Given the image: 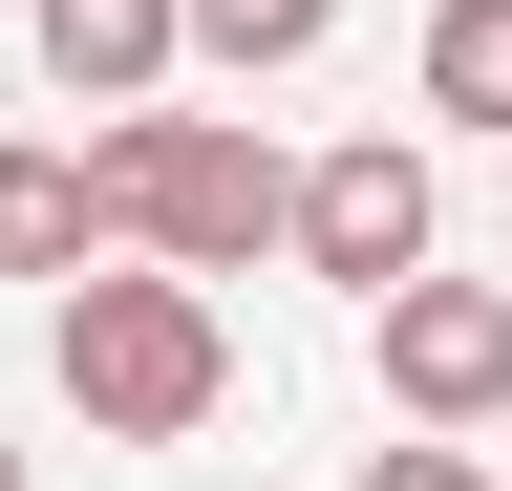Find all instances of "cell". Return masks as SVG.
Listing matches in <instances>:
<instances>
[{"mask_svg": "<svg viewBox=\"0 0 512 491\" xmlns=\"http://www.w3.org/2000/svg\"><path fill=\"white\" fill-rule=\"evenodd\" d=\"M86 171H107V235H128V257H171V278H256V257L299 235V171L256 150L235 107H128Z\"/></svg>", "mask_w": 512, "mask_h": 491, "instance_id": "6da1fadb", "label": "cell"}, {"mask_svg": "<svg viewBox=\"0 0 512 491\" xmlns=\"http://www.w3.org/2000/svg\"><path fill=\"white\" fill-rule=\"evenodd\" d=\"M64 406H86L107 427V449H192V427H214L235 406V321H214V278H64Z\"/></svg>", "mask_w": 512, "mask_h": 491, "instance_id": "7a4b0ae2", "label": "cell"}, {"mask_svg": "<svg viewBox=\"0 0 512 491\" xmlns=\"http://www.w3.org/2000/svg\"><path fill=\"white\" fill-rule=\"evenodd\" d=\"M363 363L406 427H491L512 406V278H384L363 299Z\"/></svg>", "mask_w": 512, "mask_h": 491, "instance_id": "3957f363", "label": "cell"}, {"mask_svg": "<svg viewBox=\"0 0 512 491\" xmlns=\"http://www.w3.org/2000/svg\"><path fill=\"white\" fill-rule=\"evenodd\" d=\"M278 257H320L342 299L427 278V129H363V150H320V171H299V235H278Z\"/></svg>", "mask_w": 512, "mask_h": 491, "instance_id": "277c9868", "label": "cell"}, {"mask_svg": "<svg viewBox=\"0 0 512 491\" xmlns=\"http://www.w3.org/2000/svg\"><path fill=\"white\" fill-rule=\"evenodd\" d=\"M86 257H107V171L0 129V278H86Z\"/></svg>", "mask_w": 512, "mask_h": 491, "instance_id": "5b68a950", "label": "cell"}, {"mask_svg": "<svg viewBox=\"0 0 512 491\" xmlns=\"http://www.w3.org/2000/svg\"><path fill=\"white\" fill-rule=\"evenodd\" d=\"M192 65V0H43V86H86V107H150Z\"/></svg>", "mask_w": 512, "mask_h": 491, "instance_id": "8992f818", "label": "cell"}, {"mask_svg": "<svg viewBox=\"0 0 512 491\" xmlns=\"http://www.w3.org/2000/svg\"><path fill=\"white\" fill-rule=\"evenodd\" d=\"M427 107L512 150V0H427Z\"/></svg>", "mask_w": 512, "mask_h": 491, "instance_id": "52a82bcc", "label": "cell"}, {"mask_svg": "<svg viewBox=\"0 0 512 491\" xmlns=\"http://www.w3.org/2000/svg\"><path fill=\"white\" fill-rule=\"evenodd\" d=\"M320 43H342V0H192V65H320Z\"/></svg>", "mask_w": 512, "mask_h": 491, "instance_id": "ba28073f", "label": "cell"}, {"mask_svg": "<svg viewBox=\"0 0 512 491\" xmlns=\"http://www.w3.org/2000/svg\"><path fill=\"white\" fill-rule=\"evenodd\" d=\"M363 491H491V470H470V427H406V449H384Z\"/></svg>", "mask_w": 512, "mask_h": 491, "instance_id": "9c48e42d", "label": "cell"}, {"mask_svg": "<svg viewBox=\"0 0 512 491\" xmlns=\"http://www.w3.org/2000/svg\"><path fill=\"white\" fill-rule=\"evenodd\" d=\"M0 491H43V470H22V449H0Z\"/></svg>", "mask_w": 512, "mask_h": 491, "instance_id": "30bf717a", "label": "cell"}, {"mask_svg": "<svg viewBox=\"0 0 512 491\" xmlns=\"http://www.w3.org/2000/svg\"><path fill=\"white\" fill-rule=\"evenodd\" d=\"M491 491H512V470H491Z\"/></svg>", "mask_w": 512, "mask_h": 491, "instance_id": "8fae6325", "label": "cell"}]
</instances>
